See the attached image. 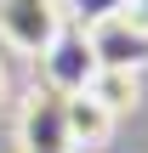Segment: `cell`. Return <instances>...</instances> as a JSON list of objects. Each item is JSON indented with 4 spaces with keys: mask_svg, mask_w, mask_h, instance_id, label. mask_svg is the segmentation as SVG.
Segmentation results:
<instances>
[{
    "mask_svg": "<svg viewBox=\"0 0 148 153\" xmlns=\"http://www.w3.org/2000/svg\"><path fill=\"white\" fill-rule=\"evenodd\" d=\"M11 97V79H6V62H0V102Z\"/></svg>",
    "mask_w": 148,
    "mask_h": 153,
    "instance_id": "cell-8",
    "label": "cell"
},
{
    "mask_svg": "<svg viewBox=\"0 0 148 153\" xmlns=\"http://www.w3.org/2000/svg\"><path fill=\"white\" fill-rule=\"evenodd\" d=\"M63 125H68L74 153H86V148H103V142H108L114 114H108V108H103L91 91H74V97H63Z\"/></svg>",
    "mask_w": 148,
    "mask_h": 153,
    "instance_id": "cell-5",
    "label": "cell"
},
{
    "mask_svg": "<svg viewBox=\"0 0 148 153\" xmlns=\"http://www.w3.org/2000/svg\"><path fill=\"white\" fill-rule=\"evenodd\" d=\"M68 28L63 0H0V45L17 57H46V45Z\"/></svg>",
    "mask_w": 148,
    "mask_h": 153,
    "instance_id": "cell-1",
    "label": "cell"
},
{
    "mask_svg": "<svg viewBox=\"0 0 148 153\" xmlns=\"http://www.w3.org/2000/svg\"><path fill=\"white\" fill-rule=\"evenodd\" d=\"M17 153H74L57 91H34L23 102V114H17Z\"/></svg>",
    "mask_w": 148,
    "mask_h": 153,
    "instance_id": "cell-4",
    "label": "cell"
},
{
    "mask_svg": "<svg viewBox=\"0 0 148 153\" xmlns=\"http://www.w3.org/2000/svg\"><path fill=\"white\" fill-rule=\"evenodd\" d=\"M86 40H91L97 68H143L148 62V28L125 11V6L91 17V23H86Z\"/></svg>",
    "mask_w": 148,
    "mask_h": 153,
    "instance_id": "cell-2",
    "label": "cell"
},
{
    "mask_svg": "<svg viewBox=\"0 0 148 153\" xmlns=\"http://www.w3.org/2000/svg\"><path fill=\"white\" fill-rule=\"evenodd\" d=\"M86 91H91V97L120 119V114H131V108H137V97H143V74H137V68H97Z\"/></svg>",
    "mask_w": 148,
    "mask_h": 153,
    "instance_id": "cell-6",
    "label": "cell"
},
{
    "mask_svg": "<svg viewBox=\"0 0 148 153\" xmlns=\"http://www.w3.org/2000/svg\"><path fill=\"white\" fill-rule=\"evenodd\" d=\"M40 68H46V91H57V97L86 91V85H91V74H97V57H91L86 28H63V34L46 45Z\"/></svg>",
    "mask_w": 148,
    "mask_h": 153,
    "instance_id": "cell-3",
    "label": "cell"
},
{
    "mask_svg": "<svg viewBox=\"0 0 148 153\" xmlns=\"http://www.w3.org/2000/svg\"><path fill=\"white\" fill-rule=\"evenodd\" d=\"M125 11H131V17H137V23L148 28V0H125Z\"/></svg>",
    "mask_w": 148,
    "mask_h": 153,
    "instance_id": "cell-7",
    "label": "cell"
}]
</instances>
